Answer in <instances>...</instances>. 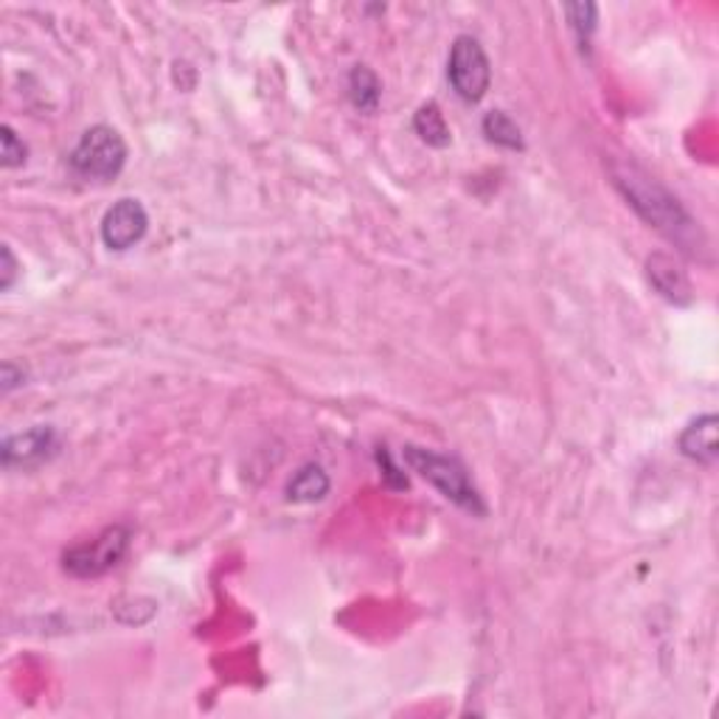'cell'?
<instances>
[{
	"mask_svg": "<svg viewBox=\"0 0 719 719\" xmlns=\"http://www.w3.org/2000/svg\"><path fill=\"white\" fill-rule=\"evenodd\" d=\"M484 135L492 144L506 146V150H523V132L515 125V118L504 110H492L484 116Z\"/></svg>",
	"mask_w": 719,
	"mask_h": 719,
	"instance_id": "13",
	"label": "cell"
},
{
	"mask_svg": "<svg viewBox=\"0 0 719 719\" xmlns=\"http://www.w3.org/2000/svg\"><path fill=\"white\" fill-rule=\"evenodd\" d=\"M405 461L413 472L425 478L427 484L436 486L447 500H452L461 509L472 511V515H486V506L478 495L475 484L470 481L467 467L452 456H441V452L425 450V447L408 445L405 447Z\"/></svg>",
	"mask_w": 719,
	"mask_h": 719,
	"instance_id": "2",
	"label": "cell"
},
{
	"mask_svg": "<svg viewBox=\"0 0 719 719\" xmlns=\"http://www.w3.org/2000/svg\"><path fill=\"white\" fill-rule=\"evenodd\" d=\"M127 549H130V531L125 526H110L96 540L82 543L66 554V570L76 579H96V576L107 574L125 559Z\"/></svg>",
	"mask_w": 719,
	"mask_h": 719,
	"instance_id": "5",
	"label": "cell"
},
{
	"mask_svg": "<svg viewBox=\"0 0 719 719\" xmlns=\"http://www.w3.org/2000/svg\"><path fill=\"white\" fill-rule=\"evenodd\" d=\"M28 146L23 144V138H17V132L9 125L0 127V164L3 169H17V166L26 164Z\"/></svg>",
	"mask_w": 719,
	"mask_h": 719,
	"instance_id": "15",
	"label": "cell"
},
{
	"mask_svg": "<svg viewBox=\"0 0 719 719\" xmlns=\"http://www.w3.org/2000/svg\"><path fill=\"white\" fill-rule=\"evenodd\" d=\"M379 85L377 73L368 66H354V71L349 73V98L360 113H374L379 107Z\"/></svg>",
	"mask_w": 719,
	"mask_h": 719,
	"instance_id": "12",
	"label": "cell"
},
{
	"mask_svg": "<svg viewBox=\"0 0 719 719\" xmlns=\"http://www.w3.org/2000/svg\"><path fill=\"white\" fill-rule=\"evenodd\" d=\"M413 130H416V135L427 146H436V150H445L452 141L450 125L445 121V113H441L436 102H427V105L419 107L416 116H413Z\"/></svg>",
	"mask_w": 719,
	"mask_h": 719,
	"instance_id": "11",
	"label": "cell"
},
{
	"mask_svg": "<svg viewBox=\"0 0 719 719\" xmlns=\"http://www.w3.org/2000/svg\"><path fill=\"white\" fill-rule=\"evenodd\" d=\"M57 452V433L48 425H37L26 433H14L0 447V461L9 470H32Z\"/></svg>",
	"mask_w": 719,
	"mask_h": 719,
	"instance_id": "7",
	"label": "cell"
},
{
	"mask_svg": "<svg viewBox=\"0 0 719 719\" xmlns=\"http://www.w3.org/2000/svg\"><path fill=\"white\" fill-rule=\"evenodd\" d=\"M447 79H450L452 91L464 102H481L490 91L492 68L490 57H486L484 46L470 34L456 37L450 48V62H447Z\"/></svg>",
	"mask_w": 719,
	"mask_h": 719,
	"instance_id": "4",
	"label": "cell"
},
{
	"mask_svg": "<svg viewBox=\"0 0 719 719\" xmlns=\"http://www.w3.org/2000/svg\"><path fill=\"white\" fill-rule=\"evenodd\" d=\"M127 164V144L113 127L96 125L79 138L71 152V169L85 180H116Z\"/></svg>",
	"mask_w": 719,
	"mask_h": 719,
	"instance_id": "3",
	"label": "cell"
},
{
	"mask_svg": "<svg viewBox=\"0 0 719 719\" xmlns=\"http://www.w3.org/2000/svg\"><path fill=\"white\" fill-rule=\"evenodd\" d=\"M647 273H649V282L655 284V290H658L663 298H669V302L674 304H688V298H692V287H688L686 273L674 264V259H669L667 254L649 256Z\"/></svg>",
	"mask_w": 719,
	"mask_h": 719,
	"instance_id": "8",
	"label": "cell"
},
{
	"mask_svg": "<svg viewBox=\"0 0 719 719\" xmlns=\"http://www.w3.org/2000/svg\"><path fill=\"white\" fill-rule=\"evenodd\" d=\"M565 17H568L570 28L576 32V37H579V43H588L590 34H593L596 28V17H599V7L596 3H568V7L563 9Z\"/></svg>",
	"mask_w": 719,
	"mask_h": 719,
	"instance_id": "14",
	"label": "cell"
},
{
	"mask_svg": "<svg viewBox=\"0 0 719 719\" xmlns=\"http://www.w3.org/2000/svg\"><path fill=\"white\" fill-rule=\"evenodd\" d=\"M327 492L329 475L323 472V467L304 464L287 484V500H293V504H315V500H323Z\"/></svg>",
	"mask_w": 719,
	"mask_h": 719,
	"instance_id": "10",
	"label": "cell"
},
{
	"mask_svg": "<svg viewBox=\"0 0 719 719\" xmlns=\"http://www.w3.org/2000/svg\"><path fill=\"white\" fill-rule=\"evenodd\" d=\"M146 228H150V216L144 205L132 197H121L102 220V243L110 250H130L144 239Z\"/></svg>",
	"mask_w": 719,
	"mask_h": 719,
	"instance_id": "6",
	"label": "cell"
},
{
	"mask_svg": "<svg viewBox=\"0 0 719 719\" xmlns=\"http://www.w3.org/2000/svg\"><path fill=\"white\" fill-rule=\"evenodd\" d=\"M0 262H3L0 264V290L7 293V290L14 284V279H17V259L12 256V248H9V245L0 248Z\"/></svg>",
	"mask_w": 719,
	"mask_h": 719,
	"instance_id": "16",
	"label": "cell"
},
{
	"mask_svg": "<svg viewBox=\"0 0 719 719\" xmlns=\"http://www.w3.org/2000/svg\"><path fill=\"white\" fill-rule=\"evenodd\" d=\"M613 184L622 189V195L627 197L629 205H633L649 225H655L661 234H667L672 243H677L686 250H694V243L700 245V231H697L694 220L688 216V211L683 209V205L677 203V197L669 195L655 177L644 175V172L633 164H618L613 166Z\"/></svg>",
	"mask_w": 719,
	"mask_h": 719,
	"instance_id": "1",
	"label": "cell"
},
{
	"mask_svg": "<svg viewBox=\"0 0 719 719\" xmlns=\"http://www.w3.org/2000/svg\"><path fill=\"white\" fill-rule=\"evenodd\" d=\"M717 427H719V419L714 416V413L694 419L692 425L681 433L683 456L692 458V461H700V464H714L719 456Z\"/></svg>",
	"mask_w": 719,
	"mask_h": 719,
	"instance_id": "9",
	"label": "cell"
}]
</instances>
